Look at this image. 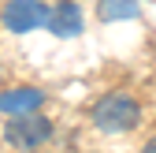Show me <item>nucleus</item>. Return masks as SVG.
I'll return each mask as SVG.
<instances>
[{"label": "nucleus", "mask_w": 156, "mask_h": 153, "mask_svg": "<svg viewBox=\"0 0 156 153\" xmlns=\"http://www.w3.org/2000/svg\"><path fill=\"white\" fill-rule=\"evenodd\" d=\"M141 108H138V97H130V93H104L101 101L89 108V120L97 131H104V135H123L138 123Z\"/></svg>", "instance_id": "obj_1"}, {"label": "nucleus", "mask_w": 156, "mask_h": 153, "mask_svg": "<svg viewBox=\"0 0 156 153\" xmlns=\"http://www.w3.org/2000/svg\"><path fill=\"white\" fill-rule=\"evenodd\" d=\"M141 153H156V138H149V142H145V149H141Z\"/></svg>", "instance_id": "obj_7"}, {"label": "nucleus", "mask_w": 156, "mask_h": 153, "mask_svg": "<svg viewBox=\"0 0 156 153\" xmlns=\"http://www.w3.org/2000/svg\"><path fill=\"white\" fill-rule=\"evenodd\" d=\"M41 105H45V90H37V86L0 90V112L4 116H26V112H37Z\"/></svg>", "instance_id": "obj_4"}, {"label": "nucleus", "mask_w": 156, "mask_h": 153, "mask_svg": "<svg viewBox=\"0 0 156 153\" xmlns=\"http://www.w3.org/2000/svg\"><path fill=\"white\" fill-rule=\"evenodd\" d=\"M4 138L19 149H37L52 138V123L37 112H26V116H11V123L4 127Z\"/></svg>", "instance_id": "obj_2"}, {"label": "nucleus", "mask_w": 156, "mask_h": 153, "mask_svg": "<svg viewBox=\"0 0 156 153\" xmlns=\"http://www.w3.org/2000/svg\"><path fill=\"white\" fill-rule=\"evenodd\" d=\"M56 37H74L82 34V8L74 4V0H60L52 11H48V23H45Z\"/></svg>", "instance_id": "obj_5"}, {"label": "nucleus", "mask_w": 156, "mask_h": 153, "mask_svg": "<svg viewBox=\"0 0 156 153\" xmlns=\"http://www.w3.org/2000/svg\"><path fill=\"white\" fill-rule=\"evenodd\" d=\"M97 15L101 23H123V19H138L141 8L138 0H97Z\"/></svg>", "instance_id": "obj_6"}, {"label": "nucleus", "mask_w": 156, "mask_h": 153, "mask_svg": "<svg viewBox=\"0 0 156 153\" xmlns=\"http://www.w3.org/2000/svg\"><path fill=\"white\" fill-rule=\"evenodd\" d=\"M26 153H34V149H26Z\"/></svg>", "instance_id": "obj_8"}, {"label": "nucleus", "mask_w": 156, "mask_h": 153, "mask_svg": "<svg viewBox=\"0 0 156 153\" xmlns=\"http://www.w3.org/2000/svg\"><path fill=\"white\" fill-rule=\"evenodd\" d=\"M48 4L45 0H8L4 11H0V19H4V26L11 34H30L37 26H45L48 23Z\"/></svg>", "instance_id": "obj_3"}]
</instances>
